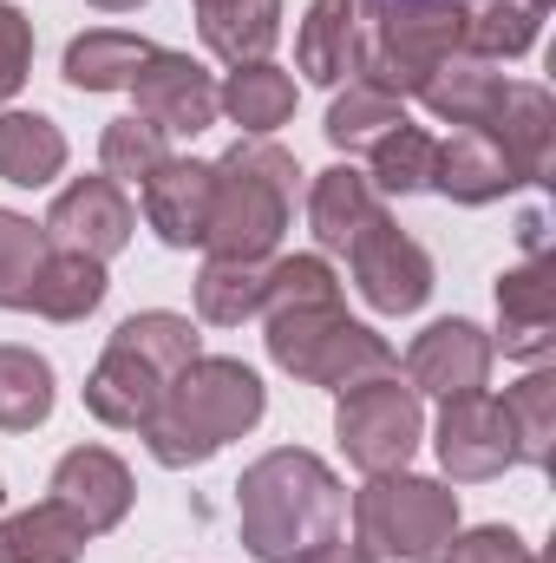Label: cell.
<instances>
[{
  "instance_id": "30",
  "label": "cell",
  "mask_w": 556,
  "mask_h": 563,
  "mask_svg": "<svg viewBox=\"0 0 556 563\" xmlns=\"http://www.w3.org/2000/svg\"><path fill=\"white\" fill-rule=\"evenodd\" d=\"M504 426H511V445H518V465H551V439H556V374L551 367H537V374H524L504 400Z\"/></svg>"
},
{
  "instance_id": "11",
  "label": "cell",
  "mask_w": 556,
  "mask_h": 563,
  "mask_svg": "<svg viewBox=\"0 0 556 563\" xmlns=\"http://www.w3.org/2000/svg\"><path fill=\"white\" fill-rule=\"evenodd\" d=\"M132 472H125V459L119 452H105V445H73L59 465H53V505L86 531V538H105V531H119L125 525V511H132Z\"/></svg>"
},
{
  "instance_id": "36",
  "label": "cell",
  "mask_w": 556,
  "mask_h": 563,
  "mask_svg": "<svg viewBox=\"0 0 556 563\" xmlns=\"http://www.w3.org/2000/svg\"><path fill=\"white\" fill-rule=\"evenodd\" d=\"M445 563H531V544L518 538V531H504V525H478V531H452V544L438 551Z\"/></svg>"
},
{
  "instance_id": "9",
  "label": "cell",
  "mask_w": 556,
  "mask_h": 563,
  "mask_svg": "<svg viewBox=\"0 0 556 563\" xmlns=\"http://www.w3.org/2000/svg\"><path fill=\"white\" fill-rule=\"evenodd\" d=\"M132 92H138V119L157 125L164 139H197V132L216 125V79H210L190 53L157 46L138 66Z\"/></svg>"
},
{
  "instance_id": "15",
  "label": "cell",
  "mask_w": 556,
  "mask_h": 563,
  "mask_svg": "<svg viewBox=\"0 0 556 563\" xmlns=\"http://www.w3.org/2000/svg\"><path fill=\"white\" fill-rule=\"evenodd\" d=\"M210 190H216L210 164H197V157L157 164L144 177V223L157 230V243H170V250L203 243L210 236Z\"/></svg>"
},
{
  "instance_id": "22",
  "label": "cell",
  "mask_w": 556,
  "mask_h": 563,
  "mask_svg": "<svg viewBox=\"0 0 556 563\" xmlns=\"http://www.w3.org/2000/svg\"><path fill=\"white\" fill-rule=\"evenodd\" d=\"M216 112H230V125H243L249 139H269L276 125L294 119V79L281 73L276 59L236 66V73L216 86Z\"/></svg>"
},
{
  "instance_id": "34",
  "label": "cell",
  "mask_w": 556,
  "mask_h": 563,
  "mask_svg": "<svg viewBox=\"0 0 556 563\" xmlns=\"http://www.w3.org/2000/svg\"><path fill=\"white\" fill-rule=\"evenodd\" d=\"M46 230L20 210H0V308H26V288L46 263Z\"/></svg>"
},
{
  "instance_id": "24",
  "label": "cell",
  "mask_w": 556,
  "mask_h": 563,
  "mask_svg": "<svg viewBox=\"0 0 556 563\" xmlns=\"http://www.w3.org/2000/svg\"><path fill=\"white\" fill-rule=\"evenodd\" d=\"M105 263H92V256H79V250H46V263H40V276L26 288V308L33 314H46V321H86L99 301H105Z\"/></svg>"
},
{
  "instance_id": "39",
  "label": "cell",
  "mask_w": 556,
  "mask_h": 563,
  "mask_svg": "<svg viewBox=\"0 0 556 563\" xmlns=\"http://www.w3.org/2000/svg\"><path fill=\"white\" fill-rule=\"evenodd\" d=\"M367 7H471V0H367Z\"/></svg>"
},
{
  "instance_id": "16",
  "label": "cell",
  "mask_w": 556,
  "mask_h": 563,
  "mask_svg": "<svg viewBox=\"0 0 556 563\" xmlns=\"http://www.w3.org/2000/svg\"><path fill=\"white\" fill-rule=\"evenodd\" d=\"M498 321H504V354L544 361L556 328V256H531L498 276Z\"/></svg>"
},
{
  "instance_id": "23",
  "label": "cell",
  "mask_w": 556,
  "mask_h": 563,
  "mask_svg": "<svg viewBox=\"0 0 556 563\" xmlns=\"http://www.w3.org/2000/svg\"><path fill=\"white\" fill-rule=\"evenodd\" d=\"M157 46L138 33H119V26H92L66 46V86L73 92H125L138 79V66Z\"/></svg>"
},
{
  "instance_id": "13",
  "label": "cell",
  "mask_w": 556,
  "mask_h": 563,
  "mask_svg": "<svg viewBox=\"0 0 556 563\" xmlns=\"http://www.w3.org/2000/svg\"><path fill=\"white\" fill-rule=\"evenodd\" d=\"M478 132L511 157L518 184H544V177H551L556 106H551L544 86H531V79H504V92H498V106H491V119H485Z\"/></svg>"
},
{
  "instance_id": "32",
  "label": "cell",
  "mask_w": 556,
  "mask_h": 563,
  "mask_svg": "<svg viewBox=\"0 0 556 563\" xmlns=\"http://www.w3.org/2000/svg\"><path fill=\"white\" fill-rule=\"evenodd\" d=\"M393 125H407V99H387V92L347 79V92L327 106V125H321V132H327L334 151H367L374 139H387Z\"/></svg>"
},
{
  "instance_id": "21",
  "label": "cell",
  "mask_w": 556,
  "mask_h": 563,
  "mask_svg": "<svg viewBox=\"0 0 556 563\" xmlns=\"http://www.w3.org/2000/svg\"><path fill=\"white\" fill-rule=\"evenodd\" d=\"M498 92H504V73H498L491 59H471V53H452V59L419 86L425 112L445 119V125H465V132H478V125L491 119Z\"/></svg>"
},
{
  "instance_id": "17",
  "label": "cell",
  "mask_w": 556,
  "mask_h": 563,
  "mask_svg": "<svg viewBox=\"0 0 556 563\" xmlns=\"http://www.w3.org/2000/svg\"><path fill=\"white\" fill-rule=\"evenodd\" d=\"M294 66L308 86H341L360 73V7L354 0H308L294 33Z\"/></svg>"
},
{
  "instance_id": "41",
  "label": "cell",
  "mask_w": 556,
  "mask_h": 563,
  "mask_svg": "<svg viewBox=\"0 0 556 563\" xmlns=\"http://www.w3.org/2000/svg\"><path fill=\"white\" fill-rule=\"evenodd\" d=\"M531 7H537V13H551V0H531Z\"/></svg>"
},
{
  "instance_id": "42",
  "label": "cell",
  "mask_w": 556,
  "mask_h": 563,
  "mask_svg": "<svg viewBox=\"0 0 556 563\" xmlns=\"http://www.w3.org/2000/svg\"><path fill=\"white\" fill-rule=\"evenodd\" d=\"M0 505H7V485H0Z\"/></svg>"
},
{
  "instance_id": "29",
  "label": "cell",
  "mask_w": 556,
  "mask_h": 563,
  "mask_svg": "<svg viewBox=\"0 0 556 563\" xmlns=\"http://www.w3.org/2000/svg\"><path fill=\"white\" fill-rule=\"evenodd\" d=\"M53 400H59L53 361L33 354V347H0V432H33V426H46Z\"/></svg>"
},
{
  "instance_id": "26",
  "label": "cell",
  "mask_w": 556,
  "mask_h": 563,
  "mask_svg": "<svg viewBox=\"0 0 556 563\" xmlns=\"http://www.w3.org/2000/svg\"><path fill=\"white\" fill-rule=\"evenodd\" d=\"M86 544H92V538H86L53 498L33 505V511L0 518V563H79Z\"/></svg>"
},
{
  "instance_id": "5",
  "label": "cell",
  "mask_w": 556,
  "mask_h": 563,
  "mask_svg": "<svg viewBox=\"0 0 556 563\" xmlns=\"http://www.w3.org/2000/svg\"><path fill=\"white\" fill-rule=\"evenodd\" d=\"M354 544L393 563H438V551L458 531V492H445L438 478L413 472H387L367 478V492H354Z\"/></svg>"
},
{
  "instance_id": "35",
  "label": "cell",
  "mask_w": 556,
  "mask_h": 563,
  "mask_svg": "<svg viewBox=\"0 0 556 563\" xmlns=\"http://www.w3.org/2000/svg\"><path fill=\"white\" fill-rule=\"evenodd\" d=\"M341 301V282L321 256H281L269 263L263 282V314H288V308H334Z\"/></svg>"
},
{
  "instance_id": "7",
  "label": "cell",
  "mask_w": 556,
  "mask_h": 563,
  "mask_svg": "<svg viewBox=\"0 0 556 563\" xmlns=\"http://www.w3.org/2000/svg\"><path fill=\"white\" fill-rule=\"evenodd\" d=\"M347 269H354V288H360V301L374 314H413L432 295V256L387 217H374L347 243Z\"/></svg>"
},
{
  "instance_id": "18",
  "label": "cell",
  "mask_w": 556,
  "mask_h": 563,
  "mask_svg": "<svg viewBox=\"0 0 556 563\" xmlns=\"http://www.w3.org/2000/svg\"><path fill=\"white\" fill-rule=\"evenodd\" d=\"M432 190L465 203V210H478V203H498L504 190H518V170H511V157L485 132H458V139L438 144V157H432Z\"/></svg>"
},
{
  "instance_id": "40",
  "label": "cell",
  "mask_w": 556,
  "mask_h": 563,
  "mask_svg": "<svg viewBox=\"0 0 556 563\" xmlns=\"http://www.w3.org/2000/svg\"><path fill=\"white\" fill-rule=\"evenodd\" d=\"M92 7H105V13H132V7H144V0H92Z\"/></svg>"
},
{
  "instance_id": "27",
  "label": "cell",
  "mask_w": 556,
  "mask_h": 563,
  "mask_svg": "<svg viewBox=\"0 0 556 563\" xmlns=\"http://www.w3.org/2000/svg\"><path fill=\"white\" fill-rule=\"evenodd\" d=\"M263 282L269 263H236V256H210L197 269V314L210 328H243L263 314Z\"/></svg>"
},
{
  "instance_id": "33",
  "label": "cell",
  "mask_w": 556,
  "mask_h": 563,
  "mask_svg": "<svg viewBox=\"0 0 556 563\" xmlns=\"http://www.w3.org/2000/svg\"><path fill=\"white\" fill-rule=\"evenodd\" d=\"M99 164H105L112 184H144L157 164H170V139L157 125H144L138 112L132 119H112L105 139H99Z\"/></svg>"
},
{
  "instance_id": "3",
  "label": "cell",
  "mask_w": 556,
  "mask_h": 563,
  "mask_svg": "<svg viewBox=\"0 0 556 563\" xmlns=\"http://www.w3.org/2000/svg\"><path fill=\"white\" fill-rule=\"evenodd\" d=\"M216 190H210V256H236V263H269L294 210V157L269 139H236L210 164Z\"/></svg>"
},
{
  "instance_id": "8",
  "label": "cell",
  "mask_w": 556,
  "mask_h": 563,
  "mask_svg": "<svg viewBox=\"0 0 556 563\" xmlns=\"http://www.w3.org/2000/svg\"><path fill=\"white\" fill-rule=\"evenodd\" d=\"M40 230H46L53 250H79V256H92V263H112V256L132 243L138 217H132L125 184H112V177H73V184L53 197V210H46Z\"/></svg>"
},
{
  "instance_id": "38",
  "label": "cell",
  "mask_w": 556,
  "mask_h": 563,
  "mask_svg": "<svg viewBox=\"0 0 556 563\" xmlns=\"http://www.w3.org/2000/svg\"><path fill=\"white\" fill-rule=\"evenodd\" d=\"M301 563H380L374 551H360V544H347V538H327L321 551H308Z\"/></svg>"
},
{
  "instance_id": "25",
  "label": "cell",
  "mask_w": 556,
  "mask_h": 563,
  "mask_svg": "<svg viewBox=\"0 0 556 563\" xmlns=\"http://www.w3.org/2000/svg\"><path fill=\"white\" fill-rule=\"evenodd\" d=\"M66 170V132L40 112H0V177L40 190Z\"/></svg>"
},
{
  "instance_id": "1",
  "label": "cell",
  "mask_w": 556,
  "mask_h": 563,
  "mask_svg": "<svg viewBox=\"0 0 556 563\" xmlns=\"http://www.w3.org/2000/svg\"><path fill=\"white\" fill-rule=\"evenodd\" d=\"M341 518H347V492L334 465L301 445L263 452L236 478V531L256 563H301L327 538H341Z\"/></svg>"
},
{
  "instance_id": "10",
  "label": "cell",
  "mask_w": 556,
  "mask_h": 563,
  "mask_svg": "<svg viewBox=\"0 0 556 563\" xmlns=\"http://www.w3.org/2000/svg\"><path fill=\"white\" fill-rule=\"evenodd\" d=\"M438 465H445L458 485H485V478H498V472L518 465L504 407H498L485 387L445 400V413H438Z\"/></svg>"
},
{
  "instance_id": "37",
  "label": "cell",
  "mask_w": 556,
  "mask_h": 563,
  "mask_svg": "<svg viewBox=\"0 0 556 563\" xmlns=\"http://www.w3.org/2000/svg\"><path fill=\"white\" fill-rule=\"evenodd\" d=\"M26 66H33V26L13 0H0V106L26 86Z\"/></svg>"
},
{
  "instance_id": "4",
  "label": "cell",
  "mask_w": 556,
  "mask_h": 563,
  "mask_svg": "<svg viewBox=\"0 0 556 563\" xmlns=\"http://www.w3.org/2000/svg\"><path fill=\"white\" fill-rule=\"evenodd\" d=\"M269 361H276L281 374H294V380H308V387H334V394H347V387H360V380H380V374H400V361H393V347L374 334V328H360V321H347V308L334 301V308H288V314H269Z\"/></svg>"
},
{
  "instance_id": "14",
  "label": "cell",
  "mask_w": 556,
  "mask_h": 563,
  "mask_svg": "<svg viewBox=\"0 0 556 563\" xmlns=\"http://www.w3.org/2000/svg\"><path fill=\"white\" fill-rule=\"evenodd\" d=\"M164 387H170L164 367H151L125 341H105V354L86 380V413L99 426H119V432H144V420L164 407Z\"/></svg>"
},
{
  "instance_id": "19",
  "label": "cell",
  "mask_w": 556,
  "mask_h": 563,
  "mask_svg": "<svg viewBox=\"0 0 556 563\" xmlns=\"http://www.w3.org/2000/svg\"><path fill=\"white\" fill-rule=\"evenodd\" d=\"M197 33L223 66H256L281 40V0H210L197 7Z\"/></svg>"
},
{
  "instance_id": "2",
  "label": "cell",
  "mask_w": 556,
  "mask_h": 563,
  "mask_svg": "<svg viewBox=\"0 0 556 563\" xmlns=\"http://www.w3.org/2000/svg\"><path fill=\"white\" fill-rule=\"evenodd\" d=\"M263 413H269V394H263L256 367L197 354L164 387V407L144 420V445L164 472H190V465H210L230 439H243Z\"/></svg>"
},
{
  "instance_id": "31",
  "label": "cell",
  "mask_w": 556,
  "mask_h": 563,
  "mask_svg": "<svg viewBox=\"0 0 556 563\" xmlns=\"http://www.w3.org/2000/svg\"><path fill=\"white\" fill-rule=\"evenodd\" d=\"M367 151H374L367 184H374L380 197H419V190H432V157H438V139H432V132L393 125L387 139H374Z\"/></svg>"
},
{
  "instance_id": "12",
  "label": "cell",
  "mask_w": 556,
  "mask_h": 563,
  "mask_svg": "<svg viewBox=\"0 0 556 563\" xmlns=\"http://www.w3.org/2000/svg\"><path fill=\"white\" fill-rule=\"evenodd\" d=\"M491 334L478 328V321H432L425 334H419L413 347H407V387L413 394H438V400H452V394H478L485 387V374H491Z\"/></svg>"
},
{
  "instance_id": "43",
  "label": "cell",
  "mask_w": 556,
  "mask_h": 563,
  "mask_svg": "<svg viewBox=\"0 0 556 563\" xmlns=\"http://www.w3.org/2000/svg\"><path fill=\"white\" fill-rule=\"evenodd\" d=\"M197 7H210V0H197Z\"/></svg>"
},
{
  "instance_id": "6",
  "label": "cell",
  "mask_w": 556,
  "mask_h": 563,
  "mask_svg": "<svg viewBox=\"0 0 556 563\" xmlns=\"http://www.w3.org/2000/svg\"><path fill=\"white\" fill-rule=\"evenodd\" d=\"M419 394L400 374H380V380H360L341 394V413H334V439L347 452L354 472L367 478H387V472H407L419 452Z\"/></svg>"
},
{
  "instance_id": "20",
  "label": "cell",
  "mask_w": 556,
  "mask_h": 563,
  "mask_svg": "<svg viewBox=\"0 0 556 563\" xmlns=\"http://www.w3.org/2000/svg\"><path fill=\"white\" fill-rule=\"evenodd\" d=\"M374 217H380V190L367 184V170L334 164V170L314 177V190H308V223H314V243H321V250H347Z\"/></svg>"
},
{
  "instance_id": "28",
  "label": "cell",
  "mask_w": 556,
  "mask_h": 563,
  "mask_svg": "<svg viewBox=\"0 0 556 563\" xmlns=\"http://www.w3.org/2000/svg\"><path fill=\"white\" fill-rule=\"evenodd\" d=\"M537 33H544V13L531 0H471L465 7V53L471 59H491V66L518 59L537 46Z\"/></svg>"
}]
</instances>
